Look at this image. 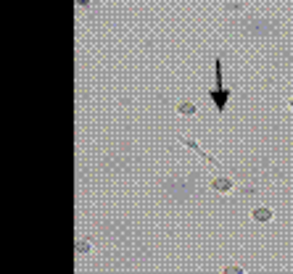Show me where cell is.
Here are the masks:
<instances>
[{
  "label": "cell",
  "instance_id": "6",
  "mask_svg": "<svg viewBox=\"0 0 293 274\" xmlns=\"http://www.w3.org/2000/svg\"><path fill=\"white\" fill-rule=\"evenodd\" d=\"M288 105H291V111H293V98H291V103H288Z\"/></svg>",
  "mask_w": 293,
  "mask_h": 274
},
{
  "label": "cell",
  "instance_id": "4",
  "mask_svg": "<svg viewBox=\"0 0 293 274\" xmlns=\"http://www.w3.org/2000/svg\"><path fill=\"white\" fill-rule=\"evenodd\" d=\"M77 253H92V240L84 238V240L77 242Z\"/></svg>",
  "mask_w": 293,
  "mask_h": 274
},
{
  "label": "cell",
  "instance_id": "3",
  "mask_svg": "<svg viewBox=\"0 0 293 274\" xmlns=\"http://www.w3.org/2000/svg\"><path fill=\"white\" fill-rule=\"evenodd\" d=\"M177 113H182V116H193V113H198V105L196 103H180V105H177Z\"/></svg>",
  "mask_w": 293,
  "mask_h": 274
},
{
  "label": "cell",
  "instance_id": "1",
  "mask_svg": "<svg viewBox=\"0 0 293 274\" xmlns=\"http://www.w3.org/2000/svg\"><path fill=\"white\" fill-rule=\"evenodd\" d=\"M272 216H275V211L272 208H267V206H259V208H253L251 211V219L256 224H267V222H272Z\"/></svg>",
  "mask_w": 293,
  "mask_h": 274
},
{
  "label": "cell",
  "instance_id": "2",
  "mask_svg": "<svg viewBox=\"0 0 293 274\" xmlns=\"http://www.w3.org/2000/svg\"><path fill=\"white\" fill-rule=\"evenodd\" d=\"M233 187H235V182L230 179V177H217V179L211 182V190H214V193H222V195L230 193Z\"/></svg>",
  "mask_w": 293,
  "mask_h": 274
},
{
  "label": "cell",
  "instance_id": "5",
  "mask_svg": "<svg viewBox=\"0 0 293 274\" xmlns=\"http://www.w3.org/2000/svg\"><path fill=\"white\" fill-rule=\"evenodd\" d=\"M222 274H246L241 266H225V269H222Z\"/></svg>",
  "mask_w": 293,
  "mask_h": 274
}]
</instances>
